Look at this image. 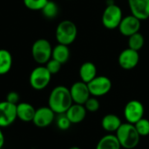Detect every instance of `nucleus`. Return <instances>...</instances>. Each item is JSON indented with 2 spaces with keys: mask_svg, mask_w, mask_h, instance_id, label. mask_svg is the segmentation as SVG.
Wrapping results in <instances>:
<instances>
[{
  "mask_svg": "<svg viewBox=\"0 0 149 149\" xmlns=\"http://www.w3.org/2000/svg\"><path fill=\"white\" fill-rule=\"evenodd\" d=\"M73 104L70 89L64 86L54 87L48 98V107L56 113L62 114Z\"/></svg>",
  "mask_w": 149,
  "mask_h": 149,
  "instance_id": "1",
  "label": "nucleus"
},
{
  "mask_svg": "<svg viewBox=\"0 0 149 149\" xmlns=\"http://www.w3.org/2000/svg\"><path fill=\"white\" fill-rule=\"evenodd\" d=\"M115 135L121 146L125 149H134L140 143L141 136L134 124L122 123L116 131Z\"/></svg>",
  "mask_w": 149,
  "mask_h": 149,
  "instance_id": "2",
  "label": "nucleus"
},
{
  "mask_svg": "<svg viewBox=\"0 0 149 149\" xmlns=\"http://www.w3.org/2000/svg\"><path fill=\"white\" fill-rule=\"evenodd\" d=\"M77 34L78 29L76 24L71 20H63L56 28L55 37L58 44L70 45L75 41Z\"/></svg>",
  "mask_w": 149,
  "mask_h": 149,
  "instance_id": "3",
  "label": "nucleus"
},
{
  "mask_svg": "<svg viewBox=\"0 0 149 149\" xmlns=\"http://www.w3.org/2000/svg\"><path fill=\"white\" fill-rule=\"evenodd\" d=\"M52 45L45 38H39L36 40L31 46L32 58L40 65H45L52 58Z\"/></svg>",
  "mask_w": 149,
  "mask_h": 149,
  "instance_id": "4",
  "label": "nucleus"
},
{
  "mask_svg": "<svg viewBox=\"0 0 149 149\" xmlns=\"http://www.w3.org/2000/svg\"><path fill=\"white\" fill-rule=\"evenodd\" d=\"M123 18L122 10L115 3L107 5L102 14V24L108 30H114L119 27Z\"/></svg>",
  "mask_w": 149,
  "mask_h": 149,
  "instance_id": "5",
  "label": "nucleus"
},
{
  "mask_svg": "<svg viewBox=\"0 0 149 149\" xmlns=\"http://www.w3.org/2000/svg\"><path fill=\"white\" fill-rule=\"evenodd\" d=\"M52 79V74L47 70L45 65H39L35 67L29 78L31 86L37 91H40L47 87Z\"/></svg>",
  "mask_w": 149,
  "mask_h": 149,
  "instance_id": "6",
  "label": "nucleus"
},
{
  "mask_svg": "<svg viewBox=\"0 0 149 149\" xmlns=\"http://www.w3.org/2000/svg\"><path fill=\"white\" fill-rule=\"evenodd\" d=\"M91 96L101 97L107 94L112 88V81L106 76H96L87 83Z\"/></svg>",
  "mask_w": 149,
  "mask_h": 149,
  "instance_id": "7",
  "label": "nucleus"
},
{
  "mask_svg": "<svg viewBox=\"0 0 149 149\" xmlns=\"http://www.w3.org/2000/svg\"><path fill=\"white\" fill-rule=\"evenodd\" d=\"M145 108L143 104L137 100H132L128 101L124 108V117L127 122L134 125L143 118Z\"/></svg>",
  "mask_w": 149,
  "mask_h": 149,
  "instance_id": "8",
  "label": "nucleus"
},
{
  "mask_svg": "<svg viewBox=\"0 0 149 149\" xmlns=\"http://www.w3.org/2000/svg\"><path fill=\"white\" fill-rule=\"evenodd\" d=\"M17 118V105L6 100L0 102V127H7L14 123Z\"/></svg>",
  "mask_w": 149,
  "mask_h": 149,
  "instance_id": "9",
  "label": "nucleus"
},
{
  "mask_svg": "<svg viewBox=\"0 0 149 149\" xmlns=\"http://www.w3.org/2000/svg\"><path fill=\"white\" fill-rule=\"evenodd\" d=\"M71 96L73 103L84 105L91 97V93L86 83L83 81H77L73 83L70 88Z\"/></svg>",
  "mask_w": 149,
  "mask_h": 149,
  "instance_id": "10",
  "label": "nucleus"
},
{
  "mask_svg": "<svg viewBox=\"0 0 149 149\" xmlns=\"http://www.w3.org/2000/svg\"><path fill=\"white\" fill-rule=\"evenodd\" d=\"M55 113L49 107H41L36 109L32 123L40 128L50 126L55 119Z\"/></svg>",
  "mask_w": 149,
  "mask_h": 149,
  "instance_id": "11",
  "label": "nucleus"
},
{
  "mask_svg": "<svg viewBox=\"0 0 149 149\" xmlns=\"http://www.w3.org/2000/svg\"><path fill=\"white\" fill-rule=\"evenodd\" d=\"M140 61L139 52L127 48L123 50L118 58L120 66L124 70H132L137 66Z\"/></svg>",
  "mask_w": 149,
  "mask_h": 149,
  "instance_id": "12",
  "label": "nucleus"
},
{
  "mask_svg": "<svg viewBox=\"0 0 149 149\" xmlns=\"http://www.w3.org/2000/svg\"><path fill=\"white\" fill-rule=\"evenodd\" d=\"M141 20L132 14L122 18L118 29L120 32L125 37H130L131 35L139 32L141 28Z\"/></svg>",
  "mask_w": 149,
  "mask_h": 149,
  "instance_id": "13",
  "label": "nucleus"
},
{
  "mask_svg": "<svg viewBox=\"0 0 149 149\" xmlns=\"http://www.w3.org/2000/svg\"><path fill=\"white\" fill-rule=\"evenodd\" d=\"M131 14L141 21L149 18V0H128Z\"/></svg>",
  "mask_w": 149,
  "mask_h": 149,
  "instance_id": "14",
  "label": "nucleus"
},
{
  "mask_svg": "<svg viewBox=\"0 0 149 149\" xmlns=\"http://www.w3.org/2000/svg\"><path fill=\"white\" fill-rule=\"evenodd\" d=\"M86 109L84 105L73 103L65 112V115L72 124H79L86 117Z\"/></svg>",
  "mask_w": 149,
  "mask_h": 149,
  "instance_id": "15",
  "label": "nucleus"
},
{
  "mask_svg": "<svg viewBox=\"0 0 149 149\" xmlns=\"http://www.w3.org/2000/svg\"><path fill=\"white\" fill-rule=\"evenodd\" d=\"M35 112V107L30 103L19 102L17 105V118L24 122H32Z\"/></svg>",
  "mask_w": 149,
  "mask_h": 149,
  "instance_id": "16",
  "label": "nucleus"
},
{
  "mask_svg": "<svg viewBox=\"0 0 149 149\" xmlns=\"http://www.w3.org/2000/svg\"><path fill=\"white\" fill-rule=\"evenodd\" d=\"M122 124L120 117L113 113H108L102 118L101 127L107 133H116Z\"/></svg>",
  "mask_w": 149,
  "mask_h": 149,
  "instance_id": "17",
  "label": "nucleus"
},
{
  "mask_svg": "<svg viewBox=\"0 0 149 149\" xmlns=\"http://www.w3.org/2000/svg\"><path fill=\"white\" fill-rule=\"evenodd\" d=\"M79 77L81 81L89 83L97 76V68L93 62H85L79 67Z\"/></svg>",
  "mask_w": 149,
  "mask_h": 149,
  "instance_id": "18",
  "label": "nucleus"
},
{
  "mask_svg": "<svg viewBox=\"0 0 149 149\" xmlns=\"http://www.w3.org/2000/svg\"><path fill=\"white\" fill-rule=\"evenodd\" d=\"M121 146L116 135L109 134L104 135L98 141L95 149H120Z\"/></svg>",
  "mask_w": 149,
  "mask_h": 149,
  "instance_id": "19",
  "label": "nucleus"
},
{
  "mask_svg": "<svg viewBox=\"0 0 149 149\" xmlns=\"http://www.w3.org/2000/svg\"><path fill=\"white\" fill-rule=\"evenodd\" d=\"M69 58H70V50L68 48V45L58 44L56 46L52 48V58L58 61L62 65L66 63L69 60Z\"/></svg>",
  "mask_w": 149,
  "mask_h": 149,
  "instance_id": "20",
  "label": "nucleus"
},
{
  "mask_svg": "<svg viewBox=\"0 0 149 149\" xmlns=\"http://www.w3.org/2000/svg\"><path fill=\"white\" fill-rule=\"evenodd\" d=\"M13 64L11 53L6 49H0V75L8 73Z\"/></svg>",
  "mask_w": 149,
  "mask_h": 149,
  "instance_id": "21",
  "label": "nucleus"
},
{
  "mask_svg": "<svg viewBox=\"0 0 149 149\" xmlns=\"http://www.w3.org/2000/svg\"><path fill=\"white\" fill-rule=\"evenodd\" d=\"M145 39L141 33L136 32L128 37V48L139 52L144 46Z\"/></svg>",
  "mask_w": 149,
  "mask_h": 149,
  "instance_id": "22",
  "label": "nucleus"
},
{
  "mask_svg": "<svg viewBox=\"0 0 149 149\" xmlns=\"http://www.w3.org/2000/svg\"><path fill=\"white\" fill-rule=\"evenodd\" d=\"M41 11L46 18H54L58 13V6L55 2L49 0Z\"/></svg>",
  "mask_w": 149,
  "mask_h": 149,
  "instance_id": "23",
  "label": "nucleus"
},
{
  "mask_svg": "<svg viewBox=\"0 0 149 149\" xmlns=\"http://www.w3.org/2000/svg\"><path fill=\"white\" fill-rule=\"evenodd\" d=\"M134 127L141 137H146L149 135V120L148 119L143 117L134 124Z\"/></svg>",
  "mask_w": 149,
  "mask_h": 149,
  "instance_id": "24",
  "label": "nucleus"
},
{
  "mask_svg": "<svg viewBox=\"0 0 149 149\" xmlns=\"http://www.w3.org/2000/svg\"><path fill=\"white\" fill-rule=\"evenodd\" d=\"M49 0H23L24 6L31 10H42Z\"/></svg>",
  "mask_w": 149,
  "mask_h": 149,
  "instance_id": "25",
  "label": "nucleus"
},
{
  "mask_svg": "<svg viewBox=\"0 0 149 149\" xmlns=\"http://www.w3.org/2000/svg\"><path fill=\"white\" fill-rule=\"evenodd\" d=\"M56 124H57V127H58V129H60L62 131L68 130L72 125L71 121L69 120V119L67 118L65 113L58 114V116L56 120Z\"/></svg>",
  "mask_w": 149,
  "mask_h": 149,
  "instance_id": "26",
  "label": "nucleus"
},
{
  "mask_svg": "<svg viewBox=\"0 0 149 149\" xmlns=\"http://www.w3.org/2000/svg\"><path fill=\"white\" fill-rule=\"evenodd\" d=\"M86 111L88 112H91V113H95L97 112L100 107V101L98 100V99L96 97H90L86 102L84 104Z\"/></svg>",
  "mask_w": 149,
  "mask_h": 149,
  "instance_id": "27",
  "label": "nucleus"
},
{
  "mask_svg": "<svg viewBox=\"0 0 149 149\" xmlns=\"http://www.w3.org/2000/svg\"><path fill=\"white\" fill-rule=\"evenodd\" d=\"M61 66H62V64L59 63L58 61L53 59V58H51L46 64H45V67L47 68V70L50 72V73L52 75V74H57L60 69H61Z\"/></svg>",
  "mask_w": 149,
  "mask_h": 149,
  "instance_id": "28",
  "label": "nucleus"
},
{
  "mask_svg": "<svg viewBox=\"0 0 149 149\" xmlns=\"http://www.w3.org/2000/svg\"><path fill=\"white\" fill-rule=\"evenodd\" d=\"M19 100H20V96L17 92H10L7 95H6V101L14 104V105H17L19 103Z\"/></svg>",
  "mask_w": 149,
  "mask_h": 149,
  "instance_id": "29",
  "label": "nucleus"
},
{
  "mask_svg": "<svg viewBox=\"0 0 149 149\" xmlns=\"http://www.w3.org/2000/svg\"><path fill=\"white\" fill-rule=\"evenodd\" d=\"M0 128H1V127H0ZM4 142H5V138H4L3 133V131L0 129V149H2V148L3 147Z\"/></svg>",
  "mask_w": 149,
  "mask_h": 149,
  "instance_id": "30",
  "label": "nucleus"
},
{
  "mask_svg": "<svg viewBox=\"0 0 149 149\" xmlns=\"http://www.w3.org/2000/svg\"><path fill=\"white\" fill-rule=\"evenodd\" d=\"M69 149H81V148H79V147H72V148H70Z\"/></svg>",
  "mask_w": 149,
  "mask_h": 149,
  "instance_id": "31",
  "label": "nucleus"
}]
</instances>
